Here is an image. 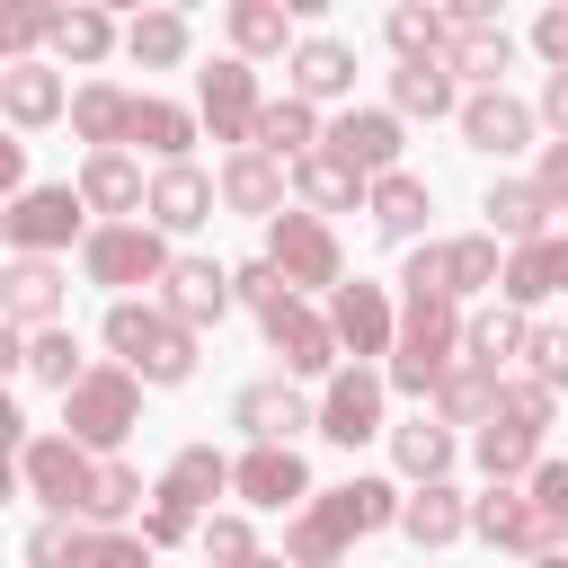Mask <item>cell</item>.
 Segmentation results:
<instances>
[{"mask_svg": "<svg viewBox=\"0 0 568 568\" xmlns=\"http://www.w3.org/2000/svg\"><path fill=\"white\" fill-rule=\"evenodd\" d=\"M382 399H390V373L382 364H337L328 373V390H320V435L328 444H373V435H390L382 426Z\"/></svg>", "mask_w": 568, "mask_h": 568, "instance_id": "30bf717a", "label": "cell"}, {"mask_svg": "<svg viewBox=\"0 0 568 568\" xmlns=\"http://www.w3.org/2000/svg\"><path fill=\"white\" fill-rule=\"evenodd\" d=\"M524 337H532V320H524L515 302H497V311H479V320H470L462 355H479V364H506V355H524Z\"/></svg>", "mask_w": 568, "mask_h": 568, "instance_id": "bcb514c9", "label": "cell"}, {"mask_svg": "<svg viewBox=\"0 0 568 568\" xmlns=\"http://www.w3.org/2000/svg\"><path fill=\"white\" fill-rule=\"evenodd\" d=\"M142 541H151V550H178V541H195V515H178V506L151 497V506H142Z\"/></svg>", "mask_w": 568, "mask_h": 568, "instance_id": "f5cc1de1", "label": "cell"}, {"mask_svg": "<svg viewBox=\"0 0 568 568\" xmlns=\"http://www.w3.org/2000/svg\"><path fill=\"white\" fill-rule=\"evenodd\" d=\"M62 311H71V275H62L53 257H9V275H0V320H9L18 337H44V328H62Z\"/></svg>", "mask_w": 568, "mask_h": 568, "instance_id": "7c38bea8", "label": "cell"}, {"mask_svg": "<svg viewBox=\"0 0 568 568\" xmlns=\"http://www.w3.org/2000/svg\"><path fill=\"white\" fill-rule=\"evenodd\" d=\"M488 284H506V257H497V240H488V231H462V240H444V293H453V302H470V293H488Z\"/></svg>", "mask_w": 568, "mask_h": 568, "instance_id": "ab89813d", "label": "cell"}, {"mask_svg": "<svg viewBox=\"0 0 568 568\" xmlns=\"http://www.w3.org/2000/svg\"><path fill=\"white\" fill-rule=\"evenodd\" d=\"M71 550H80V515H44L27 532V568H71Z\"/></svg>", "mask_w": 568, "mask_h": 568, "instance_id": "f907efd6", "label": "cell"}, {"mask_svg": "<svg viewBox=\"0 0 568 568\" xmlns=\"http://www.w3.org/2000/svg\"><path fill=\"white\" fill-rule=\"evenodd\" d=\"M115 44H124V27H115L106 9H89V0H80V9H53V53H62V71H98Z\"/></svg>", "mask_w": 568, "mask_h": 568, "instance_id": "8d00e7d4", "label": "cell"}, {"mask_svg": "<svg viewBox=\"0 0 568 568\" xmlns=\"http://www.w3.org/2000/svg\"><path fill=\"white\" fill-rule=\"evenodd\" d=\"M532 186H541V204H550V213H568V142H541Z\"/></svg>", "mask_w": 568, "mask_h": 568, "instance_id": "db71d44e", "label": "cell"}, {"mask_svg": "<svg viewBox=\"0 0 568 568\" xmlns=\"http://www.w3.org/2000/svg\"><path fill=\"white\" fill-rule=\"evenodd\" d=\"M382 36H390V53H399V62H444V53H453L444 9H390V18H382Z\"/></svg>", "mask_w": 568, "mask_h": 568, "instance_id": "7bdbcfd3", "label": "cell"}, {"mask_svg": "<svg viewBox=\"0 0 568 568\" xmlns=\"http://www.w3.org/2000/svg\"><path fill=\"white\" fill-rule=\"evenodd\" d=\"M213 204H222V178H204L195 160H178V169H151V231H204L213 222Z\"/></svg>", "mask_w": 568, "mask_h": 568, "instance_id": "44dd1931", "label": "cell"}, {"mask_svg": "<svg viewBox=\"0 0 568 568\" xmlns=\"http://www.w3.org/2000/svg\"><path fill=\"white\" fill-rule=\"evenodd\" d=\"M328 328H337V346H346L355 364H373V355H390V346H399V311H390V293H382V284H364V275L328 293Z\"/></svg>", "mask_w": 568, "mask_h": 568, "instance_id": "5bb4252c", "label": "cell"}, {"mask_svg": "<svg viewBox=\"0 0 568 568\" xmlns=\"http://www.w3.org/2000/svg\"><path fill=\"white\" fill-rule=\"evenodd\" d=\"M399 532H408L417 550H444V541H462V532H470V497H462L453 479H435V488H408V506H399Z\"/></svg>", "mask_w": 568, "mask_h": 568, "instance_id": "1f68e13d", "label": "cell"}, {"mask_svg": "<svg viewBox=\"0 0 568 568\" xmlns=\"http://www.w3.org/2000/svg\"><path fill=\"white\" fill-rule=\"evenodd\" d=\"M462 337H470V320H462V302L453 293H399V346H390V390H408V399H435L444 390V373L462 364Z\"/></svg>", "mask_w": 568, "mask_h": 568, "instance_id": "7a4b0ae2", "label": "cell"}, {"mask_svg": "<svg viewBox=\"0 0 568 568\" xmlns=\"http://www.w3.org/2000/svg\"><path fill=\"white\" fill-rule=\"evenodd\" d=\"M80 266H89V284H106L115 302H133V284H169V231H151V222H98L89 240H80Z\"/></svg>", "mask_w": 568, "mask_h": 568, "instance_id": "5b68a950", "label": "cell"}, {"mask_svg": "<svg viewBox=\"0 0 568 568\" xmlns=\"http://www.w3.org/2000/svg\"><path fill=\"white\" fill-rule=\"evenodd\" d=\"M284 80H293L302 106H328V98L355 89V44H346V36H302L293 62H284Z\"/></svg>", "mask_w": 568, "mask_h": 568, "instance_id": "603a6c76", "label": "cell"}, {"mask_svg": "<svg viewBox=\"0 0 568 568\" xmlns=\"http://www.w3.org/2000/svg\"><path fill=\"white\" fill-rule=\"evenodd\" d=\"M0 115H9L18 133H36V124H62V115H71L62 62H0Z\"/></svg>", "mask_w": 568, "mask_h": 568, "instance_id": "ffe728a7", "label": "cell"}, {"mask_svg": "<svg viewBox=\"0 0 568 568\" xmlns=\"http://www.w3.org/2000/svg\"><path fill=\"white\" fill-rule=\"evenodd\" d=\"M320 142H328V133H320V106H302V98L284 89V98H266V115H257V142H248V151H266V160H284V169H293V160H311Z\"/></svg>", "mask_w": 568, "mask_h": 568, "instance_id": "d590c367", "label": "cell"}, {"mask_svg": "<svg viewBox=\"0 0 568 568\" xmlns=\"http://www.w3.org/2000/svg\"><path fill=\"white\" fill-rule=\"evenodd\" d=\"M479 213H488V240H506V248L550 240V204H541V186H532V178H497V186L479 195Z\"/></svg>", "mask_w": 568, "mask_h": 568, "instance_id": "83f0119b", "label": "cell"}, {"mask_svg": "<svg viewBox=\"0 0 568 568\" xmlns=\"http://www.w3.org/2000/svg\"><path fill=\"white\" fill-rule=\"evenodd\" d=\"M257 328H266V346L284 355V373H302V382H328V373H337V355H346V346H337V328H328L311 302H293V293H284Z\"/></svg>", "mask_w": 568, "mask_h": 568, "instance_id": "4fadbf2b", "label": "cell"}, {"mask_svg": "<svg viewBox=\"0 0 568 568\" xmlns=\"http://www.w3.org/2000/svg\"><path fill=\"white\" fill-rule=\"evenodd\" d=\"M204 559H213V568H257L266 550H257L248 515H213V524H204Z\"/></svg>", "mask_w": 568, "mask_h": 568, "instance_id": "c3c4849f", "label": "cell"}, {"mask_svg": "<svg viewBox=\"0 0 568 568\" xmlns=\"http://www.w3.org/2000/svg\"><path fill=\"white\" fill-rule=\"evenodd\" d=\"M479 470H488V488H515V479H532L550 453H541V426H515V417H488L479 426Z\"/></svg>", "mask_w": 568, "mask_h": 568, "instance_id": "4dcf8cb0", "label": "cell"}, {"mask_svg": "<svg viewBox=\"0 0 568 568\" xmlns=\"http://www.w3.org/2000/svg\"><path fill=\"white\" fill-rule=\"evenodd\" d=\"M532 106L524 98H506V89H470L462 98V142L470 151H488V160H515V151H532Z\"/></svg>", "mask_w": 568, "mask_h": 568, "instance_id": "2e32d148", "label": "cell"}, {"mask_svg": "<svg viewBox=\"0 0 568 568\" xmlns=\"http://www.w3.org/2000/svg\"><path fill=\"white\" fill-rule=\"evenodd\" d=\"M364 213H373V231L382 240H417L426 231V213H435V186L426 178H408V169H390V178H373V195H364Z\"/></svg>", "mask_w": 568, "mask_h": 568, "instance_id": "f1b7e54d", "label": "cell"}, {"mask_svg": "<svg viewBox=\"0 0 568 568\" xmlns=\"http://www.w3.org/2000/svg\"><path fill=\"white\" fill-rule=\"evenodd\" d=\"M71 186H80L89 213H115V222H142V213H151V178H142L133 151H89Z\"/></svg>", "mask_w": 568, "mask_h": 568, "instance_id": "e0dca14e", "label": "cell"}, {"mask_svg": "<svg viewBox=\"0 0 568 568\" xmlns=\"http://www.w3.org/2000/svg\"><path fill=\"white\" fill-rule=\"evenodd\" d=\"M453 80H479V89H497L506 71H515V36L506 27H488V36H453Z\"/></svg>", "mask_w": 568, "mask_h": 568, "instance_id": "f6af8a7d", "label": "cell"}, {"mask_svg": "<svg viewBox=\"0 0 568 568\" xmlns=\"http://www.w3.org/2000/svg\"><path fill=\"white\" fill-rule=\"evenodd\" d=\"M532 115H541V124H550V133L568 142V71H550V80H541V98H532Z\"/></svg>", "mask_w": 568, "mask_h": 568, "instance_id": "6f0895ef", "label": "cell"}, {"mask_svg": "<svg viewBox=\"0 0 568 568\" xmlns=\"http://www.w3.org/2000/svg\"><path fill=\"white\" fill-rule=\"evenodd\" d=\"M222 488H231V462H222L213 444H178L151 497H160V506H178V515H204V506H213Z\"/></svg>", "mask_w": 568, "mask_h": 568, "instance_id": "484cf974", "label": "cell"}, {"mask_svg": "<svg viewBox=\"0 0 568 568\" xmlns=\"http://www.w3.org/2000/svg\"><path fill=\"white\" fill-rule=\"evenodd\" d=\"M524 488L541 497V515H559V524H568V453H550V462H541V470H532Z\"/></svg>", "mask_w": 568, "mask_h": 568, "instance_id": "11a10c76", "label": "cell"}, {"mask_svg": "<svg viewBox=\"0 0 568 568\" xmlns=\"http://www.w3.org/2000/svg\"><path fill=\"white\" fill-rule=\"evenodd\" d=\"M106 355L124 364V373H142L151 390H178L186 373H195V328H178L160 302H106Z\"/></svg>", "mask_w": 568, "mask_h": 568, "instance_id": "3957f363", "label": "cell"}, {"mask_svg": "<svg viewBox=\"0 0 568 568\" xmlns=\"http://www.w3.org/2000/svg\"><path fill=\"white\" fill-rule=\"evenodd\" d=\"M257 568H293V559H257Z\"/></svg>", "mask_w": 568, "mask_h": 568, "instance_id": "91938a15", "label": "cell"}, {"mask_svg": "<svg viewBox=\"0 0 568 568\" xmlns=\"http://www.w3.org/2000/svg\"><path fill=\"white\" fill-rule=\"evenodd\" d=\"M231 293H240V302H248V311H257V320H266V311H275V302H284V293H293V284H284V275H275V257H266V248H257V257H248V266H231Z\"/></svg>", "mask_w": 568, "mask_h": 568, "instance_id": "681fc988", "label": "cell"}, {"mask_svg": "<svg viewBox=\"0 0 568 568\" xmlns=\"http://www.w3.org/2000/svg\"><path fill=\"white\" fill-rule=\"evenodd\" d=\"M186 44H195V18H186V9H142V18L124 27V53H133L142 71H178Z\"/></svg>", "mask_w": 568, "mask_h": 568, "instance_id": "74e56055", "label": "cell"}, {"mask_svg": "<svg viewBox=\"0 0 568 568\" xmlns=\"http://www.w3.org/2000/svg\"><path fill=\"white\" fill-rule=\"evenodd\" d=\"M532 53H541L550 71H568V9H541V18H532Z\"/></svg>", "mask_w": 568, "mask_h": 568, "instance_id": "9f6ffc18", "label": "cell"}, {"mask_svg": "<svg viewBox=\"0 0 568 568\" xmlns=\"http://www.w3.org/2000/svg\"><path fill=\"white\" fill-rule=\"evenodd\" d=\"M559 266H568V240H532V248L506 257V284H497V293H506L515 311H532V302L559 293Z\"/></svg>", "mask_w": 568, "mask_h": 568, "instance_id": "60d3db41", "label": "cell"}, {"mask_svg": "<svg viewBox=\"0 0 568 568\" xmlns=\"http://www.w3.org/2000/svg\"><path fill=\"white\" fill-rule=\"evenodd\" d=\"M559 293H568V266H559Z\"/></svg>", "mask_w": 568, "mask_h": 568, "instance_id": "94428289", "label": "cell"}, {"mask_svg": "<svg viewBox=\"0 0 568 568\" xmlns=\"http://www.w3.org/2000/svg\"><path fill=\"white\" fill-rule=\"evenodd\" d=\"M195 133H204V115H195V106H178V98H133L124 151H151L160 169H178V160L195 151Z\"/></svg>", "mask_w": 568, "mask_h": 568, "instance_id": "cb8c5ba5", "label": "cell"}, {"mask_svg": "<svg viewBox=\"0 0 568 568\" xmlns=\"http://www.w3.org/2000/svg\"><path fill=\"white\" fill-rule=\"evenodd\" d=\"M266 257H275V275L293 293H337L346 284V248H337V231L320 213H275L266 222Z\"/></svg>", "mask_w": 568, "mask_h": 568, "instance_id": "52a82bcc", "label": "cell"}, {"mask_svg": "<svg viewBox=\"0 0 568 568\" xmlns=\"http://www.w3.org/2000/svg\"><path fill=\"white\" fill-rule=\"evenodd\" d=\"M390 115L408 124V115H462V80H453V62H399L390 71Z\"/></svg>", "mask_w": 568, "mask_h": 568, "instance_id": "836d02e7", "label": "cell"}, {"mask_svg": "<svg viewBox=\"0 0 568 568\" xmlns=\"http://www.w3.org/2000/svg\"><path fill=\"white\" fill-rule=\"evenodd\" d=\"M532 568H568V559H532Z\"/></svg>", "mask_w": 568, "mask_h": 568, "instance_id": "680465c9", "label": "cell"}, {"mask_svg": "<svg viewBox=\"0 0 568 568\" xmlns=\"http://www.w3.org/2000/svg\"><path fill=\"white\" fill-rule=\"evenodd\" d=\"M18 479H27V497H44L53 515H80V506H89V479H98V453H80V444L53 426V435H27V444H18Z\"/></svg>", "mask_w": 568, "mask_h": 568, "instance_id": "8fae6325", "label": "cell"}, {"mask_svg": "<svg viewBox=\"0 0 568 568\" xmlns=\"http://www.w3.org/2000/svg\"><path fill=\"white\" fill-rule=\"evenodd\" d=\"M231 426H240L248 444H293L302 426L320 435V408H311V399H302L293 382H248V390L231 399Z\"/></svg>", "mask_w": 568, "mask_h": 568, "instance_id": "d6986e66", "label": "cell"}, {"mask_svg": "<svg viewBox=\"0 0 568 568\" xmlns=\"http://www.w3.org/2000/svg\"><path fill=\"white\" fill-rule=\"evenodd\" d=\"M0 240H9V257H62L71 240H89L80 186H71V178H62V186H27V195L0 213Z\"/></svg>", "mask_w": 568, "mask_h": 568, "instance_id": "8992f818", "label": "cell"}, {"mask_svg": "<svg viewBox=\"0 0 568 568\" xmlns=\"http://www.w3.org/2000/svg\"><path fill=\"white\" fill-rule=\"evenodd\" d=\"M470 532L488 541V550H515L524 568L532 559H559V515H541V497L532 488H488V497H470Z\"/></svg>", "mask_w": 568, "mask_h": 568, "instance_id": "ba28073f", "label": "cell"}, {"mask_svg": "<svg viewBox=\"0 0 568 568\" xmlns=\"http://www.w3.org/2000/svg\"><path fill=\"white\" fill-rule=\"evenodd\" d=\"M195 115H204V133H213V142L248 151V142H257V115H266V98H257V62L222 53V62L195 80Z\"/></svg>", "mask_w": 568, "mask_h": 568, "instance_id": "9c48e42d", "label": "cell"}, {"mask_svg": "<svg viewBox=\"0 0 568 568\" xmlns=\"http://www.w3.org/2000/svg\"><path fill=\"white\" fill-rule=\"evenodd\" d=\"M231 488H240L257 515H284V506L302 515V506H311V470H302L293 444H248V453L231 462Z\"/></svg>", "mask_w": 568, "mask_h": 568, "instance_id": "9a60e30c", "label": "cell"}, {"mask_svg": "<svg viewBox=\"0 0 568 568\" xmlns=\"http://www.w3.org/2000/svg\"><path fill=\"white\" fill-rule=\"evenodd\" d=\"M399 142H408V133H399V115H390V106H346V115L328 124V151H337V160H355L364 178H390V169H399Z\"/></svg>", "mask_w": 568, "mask_h": 568, "instance_id": "7402d4cb", "label": "cell"}, {"mask_svg": "<svg viewBox=\"0 0 568 568\" xmlns=\"http://www.w3.org/2000/svg\"><path fill=\"white\" fill-rule=\"evenodd\" d=\"M71 568H151V541H142V532H98V524H80Z\"/></svg>", "mask_w": 568, "mask_h": 568, "instance_id": "7dc6e473", "label": "cell"}, {"mask_svg": "<svg viewBox=\"0 0 568 568\" xmlns=\"http://www.w3.org/2000/svg\"><path fill=\"white\" fill-rule=\"evenodd\" d=\"M133 506H142V470H133V462H98L80 524H98V532H124V515H133Z\"/></svg>", "mask_w": 568, "mask_h": 568, "instance_id": "b9f144b4", "label": "cell"}, {"mask_svg": "<svg viewBox=\"0 0 568 568\" xmlns=\"http://www.w3.org/2000/svg\"><path fill=\"white\" fill-rule=\"evenodd\" d=\"M133 426H142V373H124V364H89V382L62 390V435H71L80 453H115Z\"/></svg>", "mask_w": 568, "mask_h": 568, "instance_id": "277c9868", "label": "cell"}, {"mask_svg": "<svg viewBox=\"0 0 568 568\" xmlns=\"http://www.w3.org/2000/svg\"><path fill=\"white\" fill-rule=\"evenodd\" d=\"M524 355H532V382H541V390H568V328L541 320V328L524 337Z\"/></svg>", "mask_w": 568, "mask_h": 568, "instance_id": "816d5d0a", "label": "cell"}, {"mask_svg": "<svg viewBox=\"0 0 568 568\" xmlns=\"http://www.w3.org/2000/svg\"><path fill=\"white\" fill-rule=\"evenodd\" d=\"M27 382H44V390H80L89 382V364H80V337L71 328H44V337H27V364H18Z\"/></svg>", "mask_w": 568, "mask_h": 568, "instance_id": "ee69618b", "label": "cell"}, {"mask_svg": "<svg viewBox=\"0 0 568 568\" xmlns=\"http://www.w3.org/2000/svg\"><path fill=\"white\" fill-rule=\"evenodd\" d=\"M390 462H399L417 488H435V479L453 470V426H444V417H408V426H390Z\"/></svg>", "mask_w": 568, "mask_h": 568, "instance_id": "f35d334b", "label": "cell"}, {"mask_svg": "<svg viewBox=\"0 0 568 568\" xmlns=\"http://www.w3.org/2000/svg\"><path fill=\"white\" fill-rule=\"evenodd\" d=\"M222 27H231V53H240V62H266V53L293 62V44H302V36H293V9H275V0H231Z\"/></svg>", "mask_w": 568, "mask_h": 568, "instance_id": "d6a6232c", "label": "cell"}, {"mask_svg": "<svg viewBox=\"0 0 568 568\" xmlns=\"http://www.w3.org/2000/svg\"><path fill=\"white\" fill-rule=\"evenodd\" d=\"M124 124H133V89H115V80H80L71 89V133L89 151H124Z\"/></svg>", "mask_w": 568, "mask_h": 568, "instance_id": "e575fe53", "label": "cell"}, {"mask_svg": "<svg viewBox=\"0 0 568 568\" xmlns=\"http://www.w3.org/2000/svg\"><path fill=\"white\" fill-rule=\"evenodd\" d=\"M293 195H302V213H355V204L373 195V178H364L355 160H337V151L320 142L311 160H293Z\"/></svg>", "mask_w": 568, "mask_h": 568, "instance_id": "d4e9b609", "label": "cell"}, {"mask_svg": "<svg viewBox=\"0 0 568 568\" xmlns=\"http://www.w3.org/2000/svg\"><path fill=\"white\" fill-rule=\"evenodd\" d=\"M497 399H506V373L479 364V355H462V364L444 373V390H435V417H444V426H488Z\"/></svg>", "mask_w": 568, "mask_h": 568, "instance_id": "f546056e", "label": "cell"}, {"mask_svg": "<svg viewBox=\"0 0 568 568\" xmlns=\"http://www.w3.org/2000/svg\"><path fill=\"white\" fill-rule=\"evenodd\" d=\"M222 204L248 213V222L293 213V204H284V160H266V151H231V160H222Z\"/></svg>", "mask_w": 568, "mask_h": 568, "instance_id": "4316f807", "label": "cell"}, {"mask_svg": "<svg viewBox=\"0 0 568 568\" xmlns=\"http://www.w3.org/2000/svg\"><path fill=\"white\" fill-rule=\"evenodd\" d=\"M399 488L390 479H346V488H320L293 524H284V559L293 568H346V541H364V532H382V524H399Z\"/></svg>", "mask_w": 568, "mask_h": 568, "instance_id": "6da1fadb", "label": "cell"}, {"mask_svg": "<svg viewBox=\"0 0 568 568\" xmlns=\"http://www.w3.org/2000/svg\"><path fill=\"white\" fill-rule=\"evenodd\" d=\"M151 302H160L178 328H213L240 293H231V266H213V257H178V266H169V284H160Z\"/></svg>", "mask_w": 568, "mask_h": 568, "instance_id": "ac0fdd59", "label": "cell"}]
</instances>
